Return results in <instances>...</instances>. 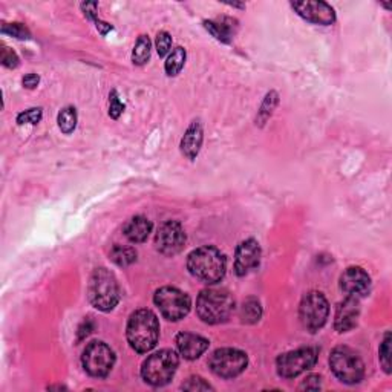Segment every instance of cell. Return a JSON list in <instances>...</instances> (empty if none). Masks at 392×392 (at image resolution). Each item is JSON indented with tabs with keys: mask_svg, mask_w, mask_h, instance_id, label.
I'll list each match as a JSON object with an SVG mask.
<instances>
[{
	"mask_svg": "<svg viewBox=\"0 0 392 392\" xmlns=\"http://www.w3.org/2000/svg\"><path fill=\"white\" fill-rule=\"evenodd\" d=\"M127 342L134 351L146 354L157 347L159 339V322L150 310H138L127 322Z\"/></svg>",
	"mask_w": 392,
	"mask_h": 392,
	"instance_id": "1",
	"label": "cell"
},
{
	"mask_svg": "<svg viewBox=\"0 0 392 392\" xmlns=\"http://www.w3.org/2000/svg\"><path fill=\"white\" fill-rule=\"evenodd\" d=\"M187 268L190 274L204 283H217L226 276V256L212 245H204L194 250L187 258Z\"/></svg>",
	"mask_w": 392,
	"mask_h": 392,
	"instance_id": "2",
	"label": "cell"
},
{
	"mask_svg": "<svg viewBox=\"0 0 392 392\" xmlns=\"http://www.w3.org/2000/svg\"><path fill=\"white\" fill-rule=\"evenodd\" d=\"M235 311V299L227 290L210 288L196 299V314L209 325L224 324Z\"/></svg>",
	"mask_w": 392,
	"mask_h": 392,
	"instance_id": "3",
	"label": "cell"
},
{
	"mask_svg": "<svg viewBox=\"0 0 392 392\" xmlns=\"http://www.w3.org/2000/svg\"><path fill=\"white\" fill-rule=\"evenodd\" d=\"M88 297L94 308L112 311L120 302V285L113 273L107 268H97L89 279Z\"/></svg>",
	"mask_w": 392,
	"mask_h": 392,
	"instance_id": "4",
	"label": "cell"
},
{
	"mask_svg": "<svg viewBox=\"0 0 392 392\" xmlns=\"http://www.w3.org/2000/svg\"><path fill=\"white\" fill-rule=\"evenodd\" d=\"M180 359L172 350H161L149 356L141 366L143 380L152 386H164L173 379Z\"/></svg>",
	"mask_w": 392,
	"mask_h": 392,
	"instance_id": "5",
	"label": "cell"
},
{
	"mask_svg": "<svg viewBox=\"0 0 392 392\" xmlns=\"http://www.w3.org/2000/svg\"><path fill=\"white\" fill-rule=\"evenodd\" d=\"M329 366L337 379L348 385L362 382L365 377V363L354 350L337 347L329 356Z\"/></svg>",
	"mask_w": 392,
	"mask_h": 392,
	"instance_id": "6",
	"label": "cell"
},
{
	"mask_svg": "<svg viewBox=\"0 0 392 392\" xmlns=\"http://www.w3.org/2000/svg\"><path fill=\"white\" fill-rule=\"evenodd\" d=\"M329 305L327 297L320 291H310L305 295L299 305V319L304 328L310 333H317L327 324Z\"/></svg>",
	"mask_w": 392,
	"mask_h": 392,
	"instance_id": "7",
	"label": "cell"
},
{
	"mask_svg": "<svg viewBox=\"0 0 392 392\" xmlns=\"http://www.w3.org/2000/svg\"><path fill=\"white\" fill-rule=\"evenodd\" d=\"M81 363L84 371L92 377L103 379L112 371L115 365V352L104 342L94 340L83 351Z\"/></svg>",
	"mask_w": 392,
	"mask_h": 392,
	"instance_id": "8",
	"label": "cell"
},
{
	"mask_svg": "<svg viewBox=\"0 0 392 392\" xmlns=\"http://www.w3.org/2000/svg\"><path fill=\"white\" fill-rule=\"evenodd\" d=\"M249 357L241 350L221 348L213 352L209 359V368L221 379H235L245 371Z\"/></svg>",
	"mask_w": 392,
	"mask_h": 392,
	"instance_id": "9",
	"label": "cell"
},
{
	"mask_svg": "<svg viewBox=\"0 0 392 392\" xmlns=\"http://www.w3.org/2000/svg\"><path fill=\"white\" fill-rule=\"evenodd\" d=\"M153 302L158 306V310L167 320H181L189 314L190 311V297L184 293V291L173 288V287H163L159 288L155 296H153Z\"/></svg>",
	"mask_w": 392,
	"mask_h": 392,
	"instance_id": "10",
	"label": "cell"
},
{
	"mask_svg": "<svg viewBox=\"0 0 392 392\" xmlns=\"http://www.w3.org/2000/svg\"><path fill=\"white\" fill-rule=\"evenodd\" d=\"M319 351L316 348H299L281 354L276 360L278 374L283 379H295L316 365Z\"/></svg>",
	"mask_w": 392,
	"mask_h": 392,
	"instance_id": "11",
	"label": "cell"
},
{
	"mask_svg": "<svg viewBox=\"0 0 392 392\" xmlns=\"http://www.w3.org/2000/svg\"><path fill=\"white\" fill-rule=\"evenodd\" d=\"M155 245L159 253H163L166 256H173L184 249L186 245V233L178 221H166L159 226L157 236H155Z\"/></svg>",
	"mask_w": 392,
	"mask_h": 392,
	"instance_id": "12",
	"label": "cell"
},
{
	"mask_svg": "<svg viewBox=\"0 0 392 392\" xmlns=\"http://www.w3.org/2000/svg\"><path fill=\"white\" fill-rule=\"evenodd\" d=\"M293 10L306 22L314 25L329 26L336 22V13L325 2H293Z\"/></svg>",
	"mask_w": 392,
	"mask_h": 392,
	"instance_id": "13",
	"label": "cell"
},
{
	"mask_svg": "<svg viewBox=\"0 0 392 392\" xmlns=\"http://www.w3.org/2000/svg\"><path fill=\"white\" fill-rule=\"evenodd\" d=\"M340 290L351 297H363L371 290V278L363 268L350 267L340 276Z\"/></svg>",
	"mask_w": 392,
	"mask_h": 392,
	"instance_id": "14",
	"label": "cell"
},
{
	"mask_svg": "<svg viewBox=\"0 0 392 392\" xmlns=\"http://www.w3.org/2000/svg\"><path fill=\"white\" fill-rule=\"evenodd\" d=\"M260 262V247L258 241L247 240L237 245L235 253V273L237 276H247L256 270Z\"/></svg>",
	"mask_w": 392,
	"mask_h": 392,
	"instance_id": "15",
	"label": "cell"
},
{
	"mask_svg": "<svg viewBox=\"0 0 392 392\" xmlns=\"http://www.w3.org/2000/svg\"><path fill=\"white\" fill-rule=\"evenodd\" d=\"M360 316V299L347 296V299L337 306L334 328L337 333H348L357 325Z\"/></svg>",
	"mask_w": 392,
	"mask_h": 392,
	"instance_id": "16",
	"label": "cell"
},
{
	"mask_svg": "<svg viewBox=\"0 0 392 392\" xmlns=\"http://www.w3.org/2000/svg\"><path fill=\"white\" fill-rule=\"evenodd\" d=\"M209 345L210 342L205 337L191 333H181L176 336V347H178L180 354L186 360L199 359L209 350Z\"/></svg>",
	"mask_w": 392,
	"mask_h": 392,
	"instance_id": "17",
	"label": "cell"
},
{
	"mask_svg": "<svg viewBox=\"0 0 392 392\" xmlns=\"http://www.w3.org/2000/svg\"><path fill=\"white\" fill-rule=\"evenodd\" d=\"M203 140H204V132L201 123L194 121L190 125V127L186 130V134H184L181 140L182 155L189 159H195L198 157L199 150H201Z\"/></svg>",
	"mask_w": 392,
	"mask_h": 392,
	"instance_id": "18",
	"label": "cell"
},
{
	"mask_svg": "<svg viewBox=\"0 0 392 392\" xmlns=\"http://www.w3.org/2000/svg\"><path fill=\"white\" fill-rule=\"evenodd\" d=\"M152 222L144 217H135L125 226V235L130 242L140 244L148 240L152 233Z\"/></svg>",
	"mask_w": 392,
	"mask_h": 392,
	"instance_id": "19",
	"label": "cell"
},
{
	"mask_svg": "<svg viewBox=\"0 0 392 392\" xmlns=\"http://www.w3.org/2000/svg\"><path fill=\"white\" fill-rule=\"evenodd\" d=\"M240 317L244 324H256L262 317V306L260 302L255 297H249L247 301H244L241 310H240Z\"/></svg>",
	"mask_w": 392,
	"mask_h": 392,
	"instance_id": "20",
	"label": "cell"
},
{
	"mask_svg": "<svg viewBox=\"0 0 392 392\" xmlns=\"http://www.w3.org/2000/svg\"><path fill=\"white\" fill-rule=\"evenodd\" d=\"M205 29L217 38V40L222 43H230L233 37V29L226 22H213V20H205L204 22Z\"/></svg>",
	"mask_w": 392,
	"mask_h": 392,
	"instance_id": "21",
	"label": "cell"
},
{
	"mask_svg": "<svg viewBox=\"0 0 392 392\" xmlns=\"http://www.w3.org/2000/svg\"><path fill=\"white\" fill-rule=\"evenodd\" d=\"M111 260L118 267H129L136 260V250L132 247H123V245H115L111 250Z\"/></svg>",
	"mask_w": 392,
	"mask_h": 392,
	"instance_id": "22",
	"label": "cell"
},
{
	"mask_svg": "<svg viewBox=\"0 0 392 392\" xmlns=\"http://www.w3.org/2000/svg\"><path fill=\"white\" fill-rule=\"evenodd\" d=\"M150 49L152 43L149 40L148 36H140L134 46L132 51V61L138 66H143L148 63V60L150 58Z\"/></svg>",
	"mask_w": 392,
	"mask_h": 392,
	"instance_id": "23",
	"label": "cell"
},
{
	"mask_svg": "<svg viewBox=\"0 0 392 392\" xmlns=\"http://www.w3.org/2000/svg\"><path fill=\"white\" fill-rule=\"evenodd\" d=\"M186 49L181 48V46H178V48H175L172 51L171 56L167 57V61H166V74L167 75H171V77H175V75H178L181 72V69L184 68V63H186Z\"/></svg>",
	"mask_w": 392,
	"mask_h": 392,
	"instance_id": "24",
	"label": "cell"
},
{
	"mask_svg": "<svg viewBox=\"0 0 392 392\" xmlns=\"http://www.w3.org/2000/svg\"><path fill=\"white\" fill-rule=\"evenodd\" d=\"M57 123H58V127L63 134L69 135L72 134L75 127H77V111L75 107L68 106L65 109H61L58 117H57Z\"/></svg>",
	"mask_w": 392,
	"mask_h": 392,
	"instance_id": "25",
	"label": "cell"
},
{
	"mask_svg": "<svg viewBox=\"0 0 392 392\" xmlns=\"http://www.w3.org/2000/svg\"><path fill=\"white\" fill-rule=\"evenodd\" d=\"M278 104V94L276 92H270L264 100L262 107L259 111V117L256 118V121H259V125H264V123L268 120V117L273 113V109Z\"/></svg>",
	"mask_w": 392,
	"mask_h": 392,
	"instance_id": "26",
	"label": "cell"
},
{
	"mask_svg": "<svg viewBox=\"0 0 392 392\" xmlns=\"http://www.w3.org/2000/svg\"><path fill=\"white\" fill-rule=\"evenodd\" d=\"M2 33L10 34L19 40H28L31 37L29 31L22 25V23H2Z\"/></svg>",
	"mask_w": 392,
	"mask_h": 392,
	"instance_id": "27",
	"label": "cell"
},
{
	"mask_svg": "<svg viewBox=\"0 0 392 392\" xmlns=\"http://www.w3.org/2000/svg\"><path fill=\"white\" fill-rule=\"evenodd\" d=\"M379 354H380L382 368L385 370L386 374H389L391 373V334L389 333H386L385 340H383L380 345Z\"/></svg>",
	"mask_w": 392,
	"mask_h": 392,
	"instance_id": "28",
	"label": "cell"
},
{
	"mask_svg": "<svg viewBox=\"0 0 392 392\" xmlns=\"http://www.w3.org/2000/svg\"><path fill=\"white\" fill-rule=\"evenodd\" d=\"M43 117V112L40 107H33V109H28L25 112H22L17 115V123L19 125H37L40 123Z\"/></svg>",
	"mask_w": 392,
	"mask_h": 392,
	"instance_id": "29",
	"label": "cell"
},
{
	"mask_svg": "<svg viewBox=\"0 0 392 392\" xmlns=\"http://www.w3.org/2000/svg\"><path fill=\"white\" fill-rule=\"evenodd\" d=\"M157 52H158V56L159 57H164L166 54L171 51L172 48V37L168 33H166V31H161V33H158L157 36Z\"/></svg>",
	"mask_w": 392,
	"mask_h": 392,
	"instance_id": "30",
	"label": "cell"
},
{
	"mask_svg": "<svg viewBox=\"0 0 392 392\" xmlns=\"http://www.w3.org/2000/svg\"><path fill=\"white\" fill-rule=\"evenodd\" d=\"M123 112H125V104L120 102L117 92L112 91L109 95V115L113 120H117Z\"/></svg>",
	"mask_w": 392,
	"mask_h": 392,
	"instance_id": "31",
	"label": "cell"
},
{
	"mask_svg": "<svg viewBox=\"0 0 392 392\" xmlns=\"http://www.w3.org/2000/svg\"><path fill=\"white\" fill-rule=\"evenodd\" d=\"M184 391H210L213 389L209 383L201 377H190L184 385L181 386Z\"/></svg>",
	"mask_w": 392,
	"mask_h": 392,
	"instance_id": "32",
	"label": "cell"
},
{
	"mask_svg": "<svg viewBox=\"0 0 392 392\" xmlns=\"http://www.w3.org/2000/svg\"><path fill=\"white\" fill-rule=\"evenodd\" d=\"M2 65L5 68H10V69H14V68L19 66L17 54H15L13 49L8 48V46H3V48H2Z\"/></svg>",
	"mask_w": 392,
	"mask_h": 392,
	"instance_id": "33",
	"label": "cell"
},
{
	"mask_svg": "<svg viewBox=\"0 0 392 392\" xmlns=\"http://www.w3.org/2000/svg\"><path fill=\"white\" fill-rule=\"evenodd\" d=\"M94 327H95L94 322H92L91 319L83 320V324L79 328V336H77V340L81 342L83 339H86V337L92 333V329H94Z\"/></svg>",
	"mask_w": 392,
	"mask_h": 392,
	"instance_id": "34",
	"label": "cell"
},
{
	"mask_svg": "<svg viewBox=\"0 0 392 392\" xmlns=\"http://www.w3.org/2000/svg\"><path fill=\"white\" fill-rule=\"evenodd\" d=\"M320 380L322 379L319 377V375H310V377L301 385V389H319L320 383H322Z\"/></svg>",
	"mask_w": 392,
	"mask_h": 392,
	"instance_id": "35",
	"label": "cell"
},
{
	"mask_svg": "<svg viewBox=\"0 0 392 392\" xmlns=\"http://www.w3.org/2000/svg\"><path fill=\"white\" fill-rule=\"evenodd\" d=\"M38 81H40V77H38L37 74H28L23 77V86L28 88V89H34Z\"/></svg>",
	"mask_w": 392,
	"mask_h": 392,
	"instance_id": "36",
	"label": "cell"
}]
</instances>
